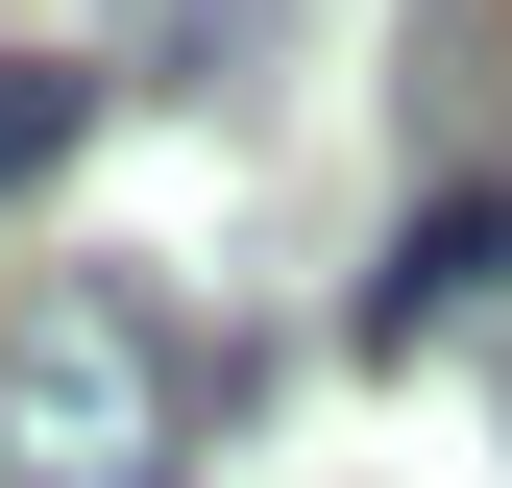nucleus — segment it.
Returning <instances> with one entry per match:
<instances>
[{
	"label": "nucleus",
	"mask_w": 512,
	"mask_h": 488,
	"mask_svg": "<svg viewBox=\"0 0 512 488\" xmlns=\"http://www.w3.org/2000/svg\"><path fill=\"white\" fill-rule=\"evenodd\" d=\"M122 49H196V98H220L244 49H269V0H122Z\"/></svg>",
	"instance_id": "nucleus-4"
},
{
	"label": "nucleus",
	"mask_w": 512,
	"mask_h": 488,
	"mask_svg": "<svg viewBox=\"0 0 512 488\" xmlns=\"http://www.w3.org/2000/svg\"><path fill=\"white\" fill-rule=\"evenodd\" d=\"M464 318H512V171H439V196L391 220V269H366V342H464Z\"/></svg>",
	"instance_id": "nucleus-2"
},
{
	"label": "nucleus",
	"mask_w": 512,
	"mask_h": 488,
	"mask_svg": "<svg viewBox=\"0 0 512 488\" xmlns=\"http://www.w3.org/2000/svg\"><path fill=\"white\" fill-rule=\"evenodd\" d=\"M0 488H196V366L122 269H49L0 342Z\"/></svg>",
	"instance_id": "nucleus-1"
},
{
	"label": "nucleus",
	"mask_w": 512,
	"mask_h": 488,
	"mask_svg": "<svg viewBox=\"0 0 512 488\" xmlns=\"http://www.w3.org/2000/svg\"><path fill=\"white\" fill-rule=\"evenodd\" d=\"M74 122H98L74 49H0V196H25V171H74Z\"/></svg>",
	"instance_id": "nucleus-3"
}]
</instances>
